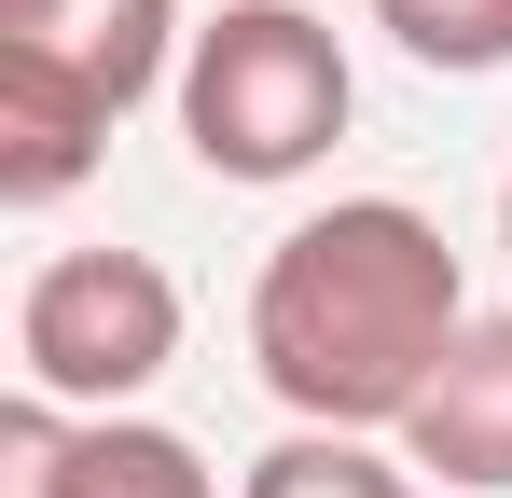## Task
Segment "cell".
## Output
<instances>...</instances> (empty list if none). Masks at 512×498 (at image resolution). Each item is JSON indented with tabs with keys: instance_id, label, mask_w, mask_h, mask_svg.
<instances>
[{
	"instance_id": "cell-9",
	"label": "cell",
	"mask_w": 512,
	"mask_h": 498,
	"mask_svg": "<svg viewBox=\"0 0 512 498\" xmlns=\"http://www.w3.org/2000/svg\"><path fill=\"white\" fill-rule=\"evenodd\" d=\"M374 28H388L416 70H443V83L512 70V0H374Z\"/></svg>"
},
{
	"instance_id": "cell-7",
	"label": "cell",
	"mask_w": 512,
	"mask_h": 498,
	"mask_svg": "<svg viewBox=\"0 0 512 498\" xmlns=\"http://www.w3.org/2000/svg\"><path fill=\"white\" fill-rule=\"evenodd\" d=\"M56 498H222V471H208L180 429H153V415H84Z\"/></svg>"
},
{
	"instance_id": "cell-6",
	"label": "cell",
	"mask_w": 512,
	"mask_h": 498,
	"mask_svg": "<svg viewBox=\"0 0 512 498\" xmlns=\"http://www.w3.org/2000/svg\"><path fill=\"white\" fill-rule=\"evenodd\" d=\"M97 153H111V111H97L84 83L42 70V56H0V194L14 208H56Z\"/></svg>"
},
{
	"instance_id": "cell-3",
	"label": "cell",
	"mask_w": 512,
	"mask_h": 498,
	"mask_svg": "<svg viewBox=\"0 0 512 498\" xmlns=\"http://www.w3.org/2000/svg\"><path fill=\"white\" fill-rule=\"evenodd\" d=\"M180 360V277L153 249H56L14 291V388L70 415H125Z\"/></svg>"
},
{
	"instance_id": "cell-10",
	"label": "cell",
	"mask_w": 512,
	"mask_h": 498,
	"mask_svg": "<svg viewBox=\"0 0 512 498\" xmlns=\"http://www.w3.org/2000/svg\"><path fill=\"white\" fill-rule=\"evenodd\" d=\"M499 249H512V180H499Z\"/></svg>"
},
{
	"instance_id": "cell-2",
	"label": "cell",
	"mask_w": 512,
	"mask_h": 498,
	"mask_svg": "<svg viewBox=\"0 0 512 498\" xmlns=\"http://www.w3.org/2000/svg\"><path fill=\"white\" fill-rule=\"evenodd\" d=\"M346 111H360V70L305 0H222L180 56V139L208 180H250V194L305 180L346 139Z\"/></svg>"
},
{
	"instance_id": "cell-8",
	"label": "cell",
	"mask_w": 512,
	"mask_h": 498,
	"mask_svg": "<svg viewBox=\"0 0 512 498\" xmlns=\"http://www.w3.org/2000/svg\"><path fill=\"white\" fill-rule=\"evenodd\" d=\"M236 498H429L416 457H374V429H291V443H263Z\"/></svg>"
},
{
	"instance_id": "cell-1",
	"label": "cell",
	"mask_w": 512,
	"mask_h": 498,
	"mask_svg": "<svg viewBox=\"0 0 512 498\" xmlns=\"http://www.w3.org/2000/svg\"><path fill=\"white\" fill-rule=\"evenodd\" d=\"M471 332V277L429 208L402 194H333L250 277V374L291 402V429H402Z\"/></svg>"
},
{
	"instance_id": "cell-4",
	"label": "cell",
	"mask_w": 512,
	"mask_h": 498,
	"mask_svg": "<svg viewBox=\"0 0 512 498\" xmlns=\"http://www.w3.org/2000/svg\"><path fill=\"white\" fill-rule=\"evenodd\" d=\"M0 56H42V70H70L125 125L153 83H180L194 56V28H180V0H0Z\"/></svg>"
},
{
	"instance_id": "cell-5",
	"label": "cell",
	"mask_w": 512,
	"mask_h": 498,
	"mask_svg": "<svg viewBox=\"0 0 512 498\" xmlns=\"http://www.w3.org/2000/svg\"><path fill=\"white\" fill-rule=\"evenodd\" d=\"M402 457L429 485H471V498H512V319H471L443 346L429 402L402 415Z\"/></svg>"
}]
</instances>
